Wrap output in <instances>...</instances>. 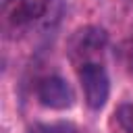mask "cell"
I'll return each instance as SVG.
<instances>
[{
    "label": "cell",
    "mask_w": 133,
    "mask_h": 133,
    "mask_svg": "<svg viewBox=\"0 0 133 133\" xmlns=\"http://www.w3.org/2000/svg\"><path fill=\"white\" fill-rule=\"evenodd\" d=\"M58 0H4L2 4V21L10 31L29 29L33 25H46Z\"/></svg>",
    "instance_id": "1"
},
{
    "label": "cell",
    "mask_w": 133,
    "mask_h": 133,
    "mask_svg": "<svg viewBox=\"0 0 133 133\" xmlns=\"http://www.w3.org/2000/svg\"><path fill=\"white\" fill-rule=\"evenodd\" d=\"M77 75H79V81L83 87L85 104L91 110H100L110 96V77H108L104 64L98 60L81 62L77 66Z\"/></svg>",
    "instance_id": "2"
},
{
    "label": "cell",
    "mask_w": 133,
    "mask_h": 133,
    "mask_svg": "<svg viewBox=\"0 0 133 133\" xmlns=\"http://www.w3.org/2000/svg\"><path fill=\"white\" fill-rule=\"evenodd\" d=\"M37 100L39 104H44L46 108H54V110H66L75 104V91L73 87L58 75H50L39 79L37 87H35Z\"/></svg>",
    "instance_id": "3"
},
{
    "label": "cell",
    "mask_w": 133,
    "mask_h": 133,
    "mask_svg": "<svg viewBox=\"0 0 133 133\" xmlns=\"http://www.w3.org/2000/svg\"><path fill=\"white\" fill-rule=\"evenodd\" d=\"M112 125L118 133H133V102L121 104L112 114Z\"/></svg>",
    "instance_id": "4"
},
{
    "label": "cell",
    "mask_w": 133,
    "mask_h": 133,
    "mask_svg": "<svg viewBox=\"0 0 133 133\" xmlns=\"http://www.w3.org/2000/svg\"><path fill=\"white\" fill-rule=\"evenodd\" d=\"M29 133H81L73 123L54 121V123H35L29 127Z\"/></svg>",
    "instance_id": "5"
}]
</instances>
